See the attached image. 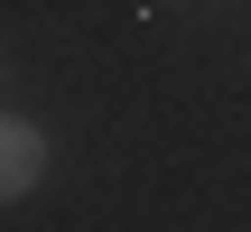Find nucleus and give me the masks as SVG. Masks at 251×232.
I'll use <instances>...</instances> for the list:
<instances>
[{
    "mask_svg": "<svg viewBox=\"0 0 251 232\" xmlns=\"http://www.w3.org/2000/svg\"><path fill=\"white\" fill-rule=\"evenodd\" d=\"M47 167H56V139H47L28 112H9V121H0V195H9V205H19V195H37V186H47Z\"/></svg>",
    "mask_w": 251,
    "mask_h": 232,
    "instance_id": "1",
    "label": "nucleus"
}]
</instances>
